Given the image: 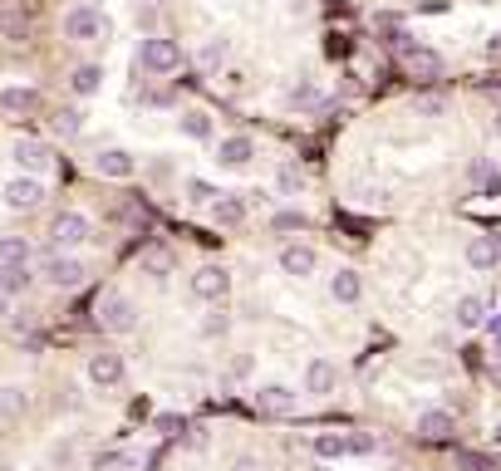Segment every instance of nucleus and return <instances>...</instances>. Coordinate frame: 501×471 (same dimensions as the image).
<instances>
[{"mask_svg": "<svg viewBox=\"0 0 501 471\" xmlns=\"http://www.w3.org/2000/svg\"><path fill=\"white\" fill-rule=\"evenodd\" d=\"M394 54H398V59H403L413 74H418V79H437V74H442V59H437V50L418 44L413 35H403V30L394 35Z\"/></svg>", "mask_w": 501, "mask_h": 471, "instance_id": "f257e3e1", "label": "nucleus"}, {"mask_svg": "<svg viewBox=\"0 0 501 471\" xmlns=\"http://www.w3.org/2000/svg\"><path fill=\"white\" fill-rule=\"evenodd\" d=\"M138 64L148 74H172V69H182V50L172 40H162V35H148L138 50Z\"/></svg>", "mask_w": 501, "mask_h": 471, "instance_id": "f03ea898", "label": "nucleus"}, {"mask_svg": "<svg viewBox=\"0 0 501 471\" xmlns=\"http://www.w3.org/2000/svg\"><path fill=\"white\" fill-rule=\"evenodd\" d=\"M65 35L69 40H108V20L94 5H74V11L65 15Z\"/></svg>", "mask_w": 501, "mask_h": 471, "instance_id": "7ed1b4c3", "label": "nucleus"}, {"mask_svg": "<svg viewBox=\"0 0 501 471\" xmlns=\"http://www.w3.org/2000/svg\"><path fill=\"white\" fill-rule=\"evenodd\" d=\"M44 280H50L54 290H79V285H84V261H74V255H50V261H44Z\"/></svg>", "mask_w": 501, "mask_h": 471, "instance_id": "20e7f679", "label": "nucleus"}, {"mask_svg": "<svg viewBox=\"0 0 501 471\" xmlns=\"http://www.w3.org/2000/svg\"><path fill=\"white\" fill-rule=\"evenodd\" d=\"M133 300H123V294H108V300H98V325L114 329V334H129L133 329Z\"/></svg>", "mask_w": 501, "mask_h": 471, "instance_id": "39448f33", "label": "nucleus"}, {"mask_svg": "<svg viewBox=\"0 0 501 471\" xmlns=\"http://www.w3.org/2000/svg\"><path fill=\"white\" fill-rule=\"evenodd\" d=\"M40 201H44V182L35 177V172L30 177H15L11 187H5V207L11 211H35Z\"/></svg>", "mask_w": 501, "mask_h": 471, "instance_id": "423d86ee", "label": "nucleus"}, {"mask_svg": "<svg viewBox=\"0 0 501 471\" xmlns=\"http://www.w3.org/2000/svg\"><path fill=\"white\" fill-rule=\"evenodd\" d=\"M226 290H231V275H226L222 265H202V271L192 275V294L197 300H226Z\"/></svg>", "mask_w": 501, "mask_h": 471, "instance_id": "0eeeda50", "label": "nucleus"}, {"mask_svg": "<svg viewBox=\"0 0 501 471\" xmlns=\"http://www.w3.org/2000/svg\"><path fill=\"white\" fill-rule=\"evenodd\" d=\"M50 241L59 246V251H65V246H79V241H89V216H84V211H65V216L54 221Z\"/></svg>", "mask_w": 501, "mask_h": 471, "instance_id": "6e6552de", "label": "nucleus"}, {"mask_svg": "<svg viewBox=\"0 0 501 471\" xmlns=\"http://www.w3.org/2000/svg\"><path fill=\"white\" fill-rule=\"evenodd\" d=\"M467 265L477 275L497 271V265H501V241H497V236H472V241H467Z\"/></svg>", "mask_w": 501, "mask_h": 471, "instance_id": "1a4fd4ad", "label": "nucleus"}, {"mask_svg": "<svg viewBox=\"0 0 501 471\" xmlns=\"http://www.w3.org/2000/svg\"><path fill=\"white\" fill-rule=\"evenodd\" d=\"M94 168H98V177H118V182H129L133 172H138V162H133V153H123V147H104V153L94 157Z\"/></svg>", "mask_w": 501, "mask_h": 471, "instance_id": "9d476101", "label": "nucleus"}, {"mask_svg": "<svg viewBox=\"0 0 501 471\" xmlns=\"http://www.w3.org/2000/svg\"><path fill=\"white\" fill-rule=\"evenodd\" d=\"M295 403H300V398L290 393L286 383H266V388L256 393V408L270 412V418H286V412H295Z\"/></svg>", "mask_w": 501, "mask_h": 471, "instance_id": "9b49d317", "label": "nucleus"}, {"mask_svg": "<svg viewBox=\"0 0 501 471\" xmlns=\"http://www.w3.org/2000/svg\"><path fill=\"white\" fill-rule=\"evenodd\" d=\"M315 265H320V255L309 251V246H280V271L286 275L305 280V275H315Z\"/></svg>", "mask_w": 501, "mask_h": 471, "instance_id": "f8f14e48", "label": "nucleus"}, {"mask_svg": "<svg viewBox=\"0 0 501 471\" xmlns=\"http://www.w3.org/2000/svg\"><path fill=\"white\" fill-rule=\"evenodd\" d=\"M11 157L20 162V172H44L50 168V147H44L40 137H20V143L11 147Z\"/></svg>", "mask_w": 501, "mask_h": 471, "instance_id": "ddd939ff", "label": "nucleus"}, {"mask_svg": "<svg viewBox=\"0 0 501 471\" xmlns=\"http://www.w3.org/2000/svg\"><path fill=\"white\" fill-rule=\"evenodd\" d=\"M251 157H256V143H251V137H241V133L216 143V162H222V168H246Z\"/></svg>", "mask_w": 501, "mask_h": 471, "instance_id": "4468645a", "label": "nucleus"}, {"mask_svg": "<svg viewBox=\"0 0 501 471\" xmlns=\"http://www.w3.org/2000/svg\"><path fill=\"white\" fill-rule=\"evenodd\" d=\"M452 428H458V422H452V412H442V408H433V412L418 418V437L423 442H448Z\"/></svg>", "mask_w": 501, "mask_h": 471, "instance_id": "2eb2a0df", "label": "nucleus"}, {"mask_svg": "<svg viewBox=\"0 0 501 471\" xmlns=\"http://www.w3.org/2000/svg\"><path fill=\"white\" fill-rule=\"evenodd\" d=\"M89 378H94L98 388L123 383V358H118V354H94V358H89Z\"/></svg>", "mask_w": 501, "mask_h": 471, "instance_id": "dca6fc26", "label": "nucleus"}, {"mask_svg": "<svg viewBox=\"0 0 501 471\" xmlns=\"http://www.w3.org/2000/svg\"><path fill=\"white\" fill-rule=\"evenodd\" d=\"M487 310H491L487 294H462V300H458V325H462V329L487 325Z\"/></svg>", "mask_w": 501, "mask_h": 471, "instance_id": "f3484780", "label": "nucleus"}, {"mask_svg": "<svg viewBox=\"0 0 501 471\" xmlns=\"http://www.w3.org/2000/svg\"><path fill=\"white\" fill-rule=\"evenodd\" d=\"M330 294H334L340 304H359V294H364L359 271H334V275H330Z\"/></svg>", "mask_w": 501, "mask_h": 471, "instance_id": "a211bd4d", "label": "nucleus"}, {"mask_svg": "<svg viewBox=\"0 0 501 471\" xmlns=\"http://www.w3.org/2000/svg\"><path fill=\"white\" fill-rule=\"evenodd\" d=\"M30 285V261H0V290L20 294Z\"/></svg>", "mask_w": 501, "mask_h": 471, "instance_id": "6ab92c4d", "label": "nucleus"}, {"mask_svg": "<svg viewBox=\"0 0 501 471\" xmlns=\"http://www.w3.org/2000/svg\"><path fill=\"white\" fill-rule=\"evenodd\" d=\"M212 221L216 226H241L246 221V201L241 197H216L212 201Z\"/></svg>", "mask_w": 501, "mask_h": 471, "instance_id": "aec40b11", "label": "nucleus"}, {"mask_svg": "<svg viewBox=\"0 0 501 471\" xmlns=\"http://www.w3.org/2000/svg\"><path fill=\"white\" fill-rule=\"evenodd\" d=\"M330 388H334V364L330 358H315L305 368V393H330Z\"/></svg>", "mask_w": 501, "mask_h": 471, "instance_id": "412c9836", "label": "nucleus"}, {"mask_svg": "<svg viewBox=\"0 0 501 471\" xmlns=\"http://www.w3.org/2000/svg\"><path fill=\"white\" fill-rule=\"evenodd\" d=\"M315 457H320V461L349 457V437H340V432H320V437H315Z\"/></svg>", "mask_w": 501, "mask_h": 471, "instance_id": "4be33fe9", "label": "nucleus"}, {"mask_svg": "<svg viewBox=\"0 0 501 471\" xmlns=\"http://www.w3.org/2000/svg\"><path fill=\"white\" fill-rule=\"evenodd\" d=\"M69 84H74V94L89 98V94H98V84H104V69H98V64H79Z\"/></svg>", "mask_w": 501, "mask_h": 471, "instance_id": "5701e85b", "label": "nucleus"}, {"mask_svg": "<svg viewBox=\"0 0 501 471\" xmlns=\"http://www.w3.org/2000/svg\"><path fill=\"white\" fill-rule=\"evenodd\" d=\"M182 133L192 137V143H212V118L192 108V114H182Z\"/></svg>", "mask_w": 501, "mask_h": 471, "instance_id": "b1692460", "label": "nucleus"}, {"mask_svg": "<svg viewBox=\"0 0 501 471\" xmlns=\"http://www.w3.org/2000/svg\"><path fill=\"white\" fill-rule=\"evenodd\" d=\"M143 271H148L153 280H162V275H172V255L162 251V246H148V251H143Z\"/></svg>", "mask_w": 501, "mask_h": 471, "instance_id": "393cba45", "label": "nucleus"}, {"mask_svg": "<svg viewBox=\"0 0 501 471\" xmlns=\"http://www.w3.org/2000/svg\"><path fill=\"white\" fill-rule=\"evenodd\" d=\"M15 412H25V388H0V418H15Z\"/></svg>", "mask_w": 501, "mask_h": 471, "instance_id": "a878e982", "label": "nucleus"}, {"mask_svg": "<svg viewBox=\"0 0 501 471\" xmlns=\"http://www.w3.org/2000/svg\"><path fill=\"white\" fill-rule=\"evenodd\" d=\"M197 64H202V69H222L226 64V40H207L202 54H197Z\"/></svg>", "mask_w": 501, "mask_h": 471, "instance_id": "bb28decb", "label": "nucleus"}, {"mask_svg": "<svg viewBox=\"0 0 501 471\" xmlns=\"http://www.w3.org/2000/svg\"><path fill=\"white\" fill-rule=\"evenodd\" d=\"M0 108H11V114L35 108V89H5V94H0Z\"/></svg>", "mask_w": 501, "mask_h": 471, "instance_id": "cd10ccee", "label": "nucleus"}, {"mask_svg": "<svg viewBox=\"0 0 501 471\" xmlns=\"http://www.w3.org/2000/svg\"><path fill=\"white\" fill-rule=\"evenodd\" d=\"M79 128H84V114H79V108H65V114L54 118V133L59 137H79Z\"/></svg>", "mask_w": 501, "mask_h": 471, "instance_id": "c85d7f7f", "label": "nucleus"}, {"mask_svg": "<svg viewBox=\"0 0 501 471\" xmlns=\"http://www.w3.org/2000/svg\"><path fill=\"white\" fill-rule=\"evenodd\" d=\"M276 187L286 192V197H295V192L305 187V172H300V168H290V162H286V168L276 172Z\"/></svg>", "mask_w": 501, "mask_h": 471, "instance_id": "c756f323", "label": "nucleus"}, {"mask_svg": "<svg viewBox=\"0 0 501 471\" xmlns=\"http://www.w3.org/2000/svg\"><path fill=\"white\" fill-rule=\"evenodd\" d=\"M187 197H192V201H197V207H212V201H216V197H222V192H216V187H212V182H202V177H192V182H187Z\"/></svg>", "mask_w": 501, "mask_h": 471, "instance_id": "7c9ffc66", "label": "nucleus"}, {"mask_svg": "<svg viewBox=\"0 0 501 471\" xmlns=\"http://www.w3.org/2000/svg\"><path fill=\"white\" fill-rule=\"evenodd\" d=\"M0 261H30V241H20V236H5V241H0Z\"/></svg>", "mask_w": 501, "mask_h": 471, "instance_id": "2f4dec72", "label": "nucleus"}, {"mask_svg": "<svg viewBox=\"0 0 501 471\" xmlns=\"http://www.w3.org/2000/svg\"><path fill=\"white\" fill-rule=\"evenodd\" d=\"M315 104H320V89L315 84H295L290 89V108H315Z\"/></svg>", "mask_w": 501, "mask_h": 471, "instance_id": "473e14b6", "label": "nucleus"}, {"mask_svg": "<svg viewBox=\"0 0 501 471\" xmlns=\"http://www.w3.org/2000/svg\"><path fill=\"white\" fill-rule=\"evenodd\" d=\"M373 447H379V442H373L369 432H349V457H369Z\"/></svg>", "mask_w": 501, "mask_h": 471, "instance_id": "72a5a7b5", "label": "nucleus"}, {"mask_svg": "<svg viewBox=\"0 0 501 471\" xmlns=\"http://www.w3.org/2000/svg\"><path fill=\"white\" fill-rule=\"evenodd\" d=\"M270 226H276V231H300V226H305V216H300V211H276Z\"/></svg>", "mask_w": 501, "mask_h": 471, "instance_id": "f704fd0d", "label": "nucleus"}, {"mask_svg": "<svg viewBox=\"0 0 501 471\" xmlns=\"http://www.w3.org/2000/svg\"><path fill=\"white\" fill-rule=\"evenodd\" d=\"M138 25H143V30H153V25H158V11H153V5H143V0H138Z\"/></svg>", "mask_w": 501, "mask_h": 471, "instance_id": "c9c22d12", "label": "nucleus"}, {"mask_svg": "<svg viewBox=\"0 0 501 471\" xmlns=\"http://www.w3.org/2000/svg\"><path fill=\"white\" fill-rule=\"evenodd\" d=\"M472 182H491V162H472Z\"/></svg>", "mask_w": 501, "mask_h": 471, "instance_id": "e433bc0d", "label": "nucleus"}, {"mask_svg": "<svg viewBox=\"0 0 501 471\" xmlns=\"http://www.w3.org/2000/svg\"><path fill=\"white\" fill-rule=\"evenodd\" d=\"M207 334H212V339L226 334V319H222V314H212V319H207Z\"/></svg>", "mask_w": 501, "mask_h": 471, "instance_id": "4c0bfd02", "label": "nucleus"}, {"mask_svg": "<svg viewBox=\"0 0 501 471\" xmlns=\"http://www.w3.org/2000/svg\"><path fill=\"white\" fill-rule=\"evenodd\" d=\"M462 461H467V471H487V467H491V461L477 457V451H472V457H462Z\"/></svg>", "mask_w": 501, "mask_h": 471, "instance_id": "58836bf2", "label": "nucleus"}, {"mask_svg": "<svg viewBox=\"0 0 501 471\" xmlns=\"http://www.w3.org/2000/svg\"><path fill=\"white\" fill-rule=\"evenodd\" d=\"M231 471H261V467H256V457H241V461H236Z\"/></svg>", "mask_w": 501, "mask_h": 471, "instance_id": "ea45409f", "label": "nucleus"}, {"mask_svg": "<svg viewBox=\"0 0 501 471\" xmlns=\"http://www.w3.org/2000/svg\"><path fill=\"white\" fill-rule=\"evenodd\" d=\"M487 329H491V339L501 334V314H491V319H487Z\"/></svg>", "mask_w": 501, "mask_h": 471, "instance_id": "a19ab883", "label": "nucleus"}, {"mask_svg": "<svg viewBox=\"0 0 501 471\" xmlns=\"http://www.w3.org/2000/svg\"><path fill=\"white\" fill-rule=\"evenodd\" d=\"M5 314H11V294L0 290V319H5Z\"/></svg>", "mask_w": 501, "mask_h": 471, "instance_id": "79ce46f5", "label": "nucleus"}, {"mask_svg": "<svg viewBox=\"0 0 501 471\" xmlns=\"http://www.w3.org/2000/svg\"><path fill=\"white\" fill-rule=\"evenodd\" d=\"M280 5H290V11H300V5H305V0H280Z\"/></svg>", "mask_w": 501, "mask_h": 471, "instance_id": "37998d69", "label": "nucleus"}, {"mask_svg": "<svg viewBox=\"0 0 501 471\" xmlns=\"http://www.w3.org/2000/svg\"><path fill=\"white\" fill-rule=\"evenodd\" d=\"M497 358H501V334H497Z\"/></svg>", "mask_w": 501, "mask_h": 471, "instance_id": "c03bdc74", "label": "nucleus"}, {"mask_svg": "<svg viewBox=\"0 0 501 471\" xmlns=\"http://www.w3.org/2000/svg\"><path fill=\"white\" fill-rule=\"evenodd\" d=\"M497 133H501V114H497Z\"/></svg>", "mask_w": 501, "mask_h": 471, "instance_id": "a18cd8bd", "label": "nucleus"}, {"mask_svg": "<svg viewBox=\"0 0 501 471\" xmlns=\"http://www.w3.org/2000/svg\"><path fill=\"white\" fill-rule=\"evenodd\" d=\"M84 5H94V0H84Z\"/></svg>", "mask_w": 501, "mask_h": 471, "instance_id": "49530a36", "label": "nucleus"}]
</instances>
